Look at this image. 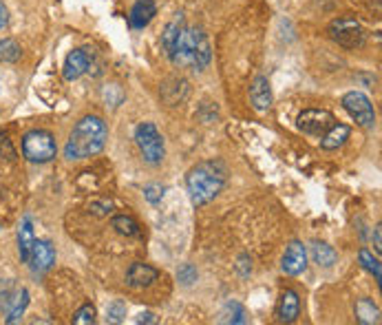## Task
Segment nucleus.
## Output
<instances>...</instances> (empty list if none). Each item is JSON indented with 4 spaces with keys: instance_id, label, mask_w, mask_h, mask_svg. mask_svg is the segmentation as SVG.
Segmentation results:
<instances>
[{
    "instance_id": "obj_4",
    "label": "nucleus",
    "mask_w": 382,
    "mask_h": 325,
    "mask_svg": "<svg viewBox=\"0 0 382 325\" xmlns=\"http://www.w3.org/2000/svg\"><path fill=\"white\" fill-rule=\"evenodd\" d=\"M329 38L333 42H338L345 49H358V47L365 44V31L361 27V22L351 16H342L331 20L329 25Z\"/></svg>"
},
{
    "instance_id": "obj_10",
    "label": "nucleus",
    "mask_w": 382,
    "mask_h": 325,
    "mask_svg": "<svg viewBox=\"0 0 382 325\" xmlns=\"http://www.w3.org/2000/svg\"><path fill=\"white\" fill-rule=\"evenodd\" d=\"M27 263L31 266L33 272H46V270H51V266L55 263V250H53L51 242H46V239H35Z\"/></svg>"
},
{
    "instance_id": "obj_25",
    "label": "nucleus",
    "mask_w": 382,
    "mask_h": 325,
    "mask_svg": "<svg viewBox=\"0 0 382 325\" xmlns=\"http://www.w3.org/2000/svg\"><path fill=\"white\" fill-rule=\"evenodd\" d=\"M22 56L20 44L11 38H3L0 40V62H18Z\"/></svg>"
},
{
    "instance_id": "obj_19",
    "label": "nucleus",
    "mask_w": 382,
    "mask_h": 325,
    "mask_svg": "<svg viewBox=\"0 0 382 325\" xmlns=\"http://www.w3.org/2000/svg\"><path fill=\"white\" fill-rule=\"evenodd\" d=\"M356 319L363 325H374L380 323V310L372 299H361L356 303Z\"/></svg>"
},
{
    "instance_id": "obj_24",
    "label": "nucleus",
    "mask_w": 382,
    "mask_h": 325,
    "mask_svg": "<svg viewBox=\"0 0 382 325\" xmlns=\"http://www.w3.org/2000/svg\"><path fill=\"white\" fill-rule=\"evenodd\" d=\"M248 315H245V310H243V306L241 303H236V301H230L228 306L223 308V312H221V323H234V325H241V323H248V319H245Z\"/></svg>"
},
{
    "instance_id": "obj_18",
    "label": "nucleus",
    "mask_w": 382,
    "mask_h": 325,
    "mask_svg": "<svg viewBox=\"0 0 382 325\" xmlns=\"http://www.w3.org/2000/svg\"><path fill=\"white\" fill-rule=\"evenodd\" d=\"M33 242H35V237H33V228H31V222H29V217H25L18 228V252H20V259L22 261H29V255H31V248H33Z\"/></svg>"
},
{
    "instance_id": "obj_20",
    "label": "nucleus",
    "mask_w": 382,
    "mask_h": 325,
    "mask_svg": "<svg viewBox=\"0 0 382 325\" xmlns=\"http://www.w3.org/2000/svg\"><path fill=\"white\" fill-rule=\"evenodd\" d=\"M186 25H184V14H175V18L166 25V29H164V33H162V44H164V51L166 53H171V49H173V44H175V40H177V35L182 33V29H184Z\"/></svg>"
},
{
    "instance_id": "obj_9",
    "label": "nucleus",
    "mask_w": 382,
    "mask_h": 325,
    "mask_svg": "<svg viewBox=\"0 0 382 325\" xmlns=\"http://www.w3.org/2000/svg\"><path fill=\"white\" fill-rule=\"evenodd\" d=\"M91 62H93V53L89 49H73L64 60V69H62L64 80L73 82V80L82 78L89 71Z\"/></svg>"
},
{
    "instance_id": "obj_26",
    "label": "nucleus",
    "mask_w": 382,
    "mask_h": 325,
    "mask_svg": "<svg viewBox=\"0 0 382 325\" xmlns=\"http://www.w3.org/2000/svg\"><path fill=\"white\" fill-rule=\"evenodd\" d=\"M358 259H361V263H363V268L365 270H369L374 276H376V281H380L382 279V272H380V261L369 252L367 248H363L361 252H358Z\"/></svg>"
},
{
    "instance_id": "obj_5",
    "label": "nucleus",
    "mask_w": 382,
    "mask_h": 325,
    "mask_svg": "<svg viewBox=\"0 0 382 325\" xmlns=\"http://www.w3.org/2000/svg\"><path fill=\"white\" fill-rule=\"evenodd\" d=\"M135 142H137V147L148 164H159L164 160V155H166L164 138L159 135V131L155 124H150V122L139 124L135 131Z\"/></svg>"
},
{
    "instance_id": "obj_16",
    "label": "nucleus",
    "mask_w": 382,
    "mask_h": 325,
    "mask_svg": "<svg viewBox=\"0 0 382 325\" xmlns=\"http://www.w3.org/2000/svg\"><path fill=\"white\" fill-rule=\"evenodd\" d=\"M349 135H351V128L347 124H333L327 133L323 135V140H320V149H323V151L338 149V147H342V144L349 140Z\"/></svg>"
},
{
    "instance_id": "obj_6",
    "label": "nucleus",
    "mask_w": 382,
    "mask_h": 325,
    "mask_svg": "<svg viewBox=\"0 0 382 325\" xmlns=\"http://www.w3.org/2000/svg\"><path fill=\"white\" fill-rule=\"evenodd\" d=\"M201 27H184L182 33L177 35L168 58L173 60L175 67H193L195 65V49L199 40Z\"/></svg>"
},
{
    "instance_id": "obj_30",
    "label": "nucleus",
    "mask_w": 382,
    "mask_h": 325,
    "mask_svg": "<svg viewBox=\"0 0 382 325\" xmlns=\"http://www.w3.org/2000/svg\"><path fill=\"white\" fill-rule=\"evenodd\" d=\"M177 279L184 285H193L197 281V268L193 266V263H184V266L177 270Z\"/></svg>"
},
{
    "instance_id": "obj_2",
    "label": "nucleus",
    "mask_w": 382,
    "mask_h": 325,
    "mask_svg": "<svg viewBox=\"0 0 382 325\" xmlns=\"http://www.w3.org/2000/svg\"><path fill=\"white\" fill-rule=\"evenodd\" d=\"M225 166L221 162H201L195 168H190L186 177L188 195L195 206H206L219 195L225 186Z\"/></svg>"
},
{
    "instance_id": "obj_14",
    "label": "nucleus",
    "mask_w": 382,
    "mask_h": 325,
    "mask_svg": "<svg viewBox=\"0 0 382 325\" xmlns=\"http://www.w3.org/2000/svg\"><path fill=\"white\" fill-rule=\"evenodd\" d=\"M250 100H252V106L257 111H268L272 106V89L266 76L254 78L252 87H250Z\"/></svg>"
},
{
    "instance_id": "obj_32",
    "label": "nucleus",
    "mask_w": 382,
    "mask_h": 325,
    "mask_svg": "<svg viewBox=\"0 0 382 325\" xmlns=\"http://www.w3.org/2000/svg\"><path fill=\"white\" fill-rule=\"evenodd\" d=\"M0 158H5L9 162L16 160V149H14V144H11V140L7 138V133H0Z\"/></svg>"
},
{
    "instance_id": "obj_33",
    "label": "nucleus",
    "mask_w": 382,
    "mask_h": 325,
    "mask_svg": "<svg viewBox=\"0 0 382 325\" xmlns=\"http://www.w3.org/2000/svg\"><path fill=\"white\" fill-rule=\"evenodd\" d=\"M238 272H241L243 276H248L250 274V270H252V266H250V263H248V257H241V259H238Z\"/></svg>"
},
{
    "instance_id": "obj_35",
    "label": "nucleus",
    "mask_w": 382,
    "mask_h": 325,
    "mask_svg": "<svg viewBox=\"0 0 382 325\" xmlns=\"http://www.w3.org/2000/svg\"><path fill=\"white\" fill-rule=\"evenodd\" d=\"M153 321H155V319H153L150 312H144V315L137 317V323H153Z\"/></svg>"
},
{
    "instance_id": "obj_11",
    "label": "nucleus",
    "mask_w": 382,
    "mask_h": 325,
    "mask_svg": "<svg viewBox=\"0 0 382 325\" xmlns=\"http://www.w3.org/2000/svg\"><path fill=\"white\" fill-rule=\"evenodd\" d=\"M281 268H283L285 274H290V276L301 274L307 268V250L301 242H292L288 246V250H285V255H283Z\"/></svg>"
},
{
    "instance_id": "obj_28",
    "label": "nucleus",
    "mask_w": 382,
    "mask_h": 325,
    "mask_svg": "<svg viewBox=\"0 0 382 325\" xmlns=\"http://www.w3.org/2000/svg\"><path fill=\"white\" fill-rule=\"evenodd\" d=\"M124 317H126L124 301H113V303L109 306V310H106V321L109 323H122Z\"/></svg>"
},
{
    "instance_id": "obj_31",
    "label": "nucleus",
    "mask_w": 382,
    "mask_h": 325,
    "mask_svg": "<svg viewBox=\"0 0 382 325\" xmlns=\"http://www.w3.org/2000/svg\"><path fill=\"white\" fill-rule=\"evenodd\" d=\"M164 192H166V188H164L162 184H150V186H146V190H144V197L148 199V203H153V206H157V203L164 199Z\"/></svg>"
},
{
    "instance_id": "obj_23",
    "label": "nucleus",
    "mask_w": 382,
    "mask_h": 325,
    "mask_svg": "<svg viewBox=\"0 0 382 325\" xmlns=\"http://www.w3.org/2000/svg\"><path fill=\"white\" fill-rule=\"evenodd\" d=\"M113 228L119 233V235H126V237H139V224L133 219V217H128V215H117L113 217Z\"/></svg>"
},
{
    "instance_id": "obj_17",
    "label": "nucleus",
    "mask_w": 382,
    "mask_h": 325,
    "mask_svg": "<svg viewBox=\"0 0 382 325\" xmlns=\"http://www.w3.org/2000/svg\"><path fill=\"white\" fill-rule=\"evenodd\" d=\"M27 306H29V290H27V288H20V290L14 292V299H11V303L7 308V319H5V323L7 325L18 323L20 317L25 315Z\"/></svg>"
},
{
    "instance_id": "obj_12",
    "label": "nucleus",
    "mask_w": 382,
    "mask_h": 325,
    "mask_svg": "<svg viewBox=\"0 0 382 325\" xmlns=\"http://www.w3.org/2000/svg\"><path fill=\"white\" fill-rule=\"evenodd\" d=\"M159 272L148 263H133L126 272V285L130 288H148L157 281Z\"/></svg>"
},
{
    "instance_id": "obj_1",
    "label": "nucleus",
    "mask_w": 382,
    "mask_h": 325,
    "mask_svg": "<svg viewBox=\"0 0 382 325\" xmlns=\"http://www.w3.org/2000/svg\"><path fill=\"white\" fill-rule=\"evenodd\" d=\"M106 138H109V128H106L104 119L98 115H87L73 126L69 135V142L64 147V158L67 160H87L98 155Z\"/></svg>"
},
{
    "instance_id": "obj_34",
    "label": "nucleus",
    "mask_w": 382,
    "mask_h": 325,
    "mask_svg": "<svg viewBox=\"0 0 382 325\" xmlns=\"http://www.w3.org/2000/svg\"><path fill=\"white\" fill-rule=\"evenodd\" d=\"M9 22V16H7V7L3 5V0H0V29H5Z\"/></svg>"
},
{
    "instance_id": "obj_8",
    "label": "nucleus",
    "mask_w": 382,
    "mask_h": 325,
    "mask_svg": "<svg viewBox=\"0 0 382 325\" xmlns=\"http://www.w3.org/2000/svg\"><path fill=\"white\" fill-rule=\"evenodd\" d=\"M336 124V119L329 111L325 108H307L296 119V126L303 131L307 135H314V138H323L327 131Z\"/></svg>"
},
{
    "instance_id": "obj_27",
    "label": "nucleus",
    "mask_w": 382,
    "mask_h": 325,
    "mask_svg": "<svg viewBox=\"0 0 382 325\" xmlns=\"http://www.w3.org/2000/svg\"><path fill=\"white\" fill-rule=\"evenodd\" d=\"M14 281L11 279H0V312L7 310L11 299H14Z\"/></svg>"
},
{
    "instance_id": "obj_3",
    "label": "nucleus",
    "mask_w": 382,
    "mask_h": 325,
    "mask_svg": "<svg viewBox=\"0 0 382 325\" xmlns=\"http://www.w3.org/2000/svg\"><path fill=\"white\" fill-rule=\"evenodd\" d=\"M58 144L55 138L44 128H33L22 138V155L33 164H46L55 158Z\"/></svg>"
},
{
    "instance_id": "obj_15",
    "label": "nucleus",
    "mask_w": 382,
    "mask_h": 325,
    "mask_svg": "<svg viewBox=\"0 0 382 325\" xmlns=\"http://www.w3.org/2000/svg\"><path fill=\"white\" fill-rule=\"evenodd\" d=\"M157 16V5L153 0H137L135 7L130 9V27L144 29L150 25V20Z\"/></svg>"
},
{
    "instance_id": "obj_29",
    "label": "nucleus",
    "mask_w": 382,
    "mask_h": 325,
    "mask_svg": "<svg viewBox=\"0 0 382 325\" xmlns=\"http://www.w3.org/2000/svg\"><path fill=\"white\" fill-rule=\"evenodd\" d=\"M73 323L76 325H89V323H95V308L91 303H85L76 315H73Z\"/></svg>"
},
{
    "instance_id": "obj_22",
    "label": "nucleus",
    "mask_w": 382,
    "mask_h": 325,
    "mask_svg": "<svg viewBox=\"0 0 382 325\" xmlns=\"http://www.w3.org/2000/svg\"><path fill=\"white\" fill-rule=\"evenodd\" d=\"M312 257H314V261L318 263V266H323V268H331L333 263H336V259H338L336 252H333V248L323 244V242H316L312 246Z\"/></svg>"
},
{
    "instance_id": "obj_21",
    "label": "nucleus",
    "mask_w": 382,
    "mask_h": 325,
    "mask_svg": "<svg viewBox=\"0 0 382 325\" xmlns=\"http://www.w3.org/2000/svg\"><path fill=\"white\" fill-rule=\"evenodd\" d=\"M210 58H212V51H210V42H208V35L201 29L199 33V40H197V49H195V69L197 71H204L208 65H210Z\"/></svg>"
},
{
    "instance_id": "obj_7",
    "label": "nucleus",
    "mask_w": 382,
    "mask_h": 325,
    "mask_svg": "<svg viewBox=\"0 0 382 325\" xmlns=\"http://www.w3.org/2000/svg\"><path fill=\"white\" fill-rule=\"evenodd\" d=\"M342 106H345V111H347L356 119V124H361L365 128H372L376 124L374 104H372V100H369L365 93H361V91L345 93L342 95Z\"/></svg>"
},
{
    "instance_id": "obj_13",
    "label": "nucleus",
    "mask_w": 382,
    "mask_h": 325,
    "mask_svg": "<svg viewBox=\"0 0 382 325\" xmlns=\"http://www.w3.org/2000/svg\"><path fill=\"white\" fill-rule=\"evenodd\" d=\"M298 312H301V299H298L296 290H283L279 306H277V319L281 323H292L296 321Z\"/></svg>"
}]
</instances>
